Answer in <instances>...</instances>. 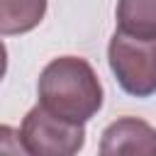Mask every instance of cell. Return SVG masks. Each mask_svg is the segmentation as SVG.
I'll return each mask as SVG.
<instances>
[{
    "label": "cell",
    "mask_w": 156,
    "mask_h": 156,
    "mask_svg": "<svg viewBox=\"0 0 156 156\" xmlns=\"http://www.w3.org/2000/svg\"><path fill=\"white\" fill-rule=\"evenodd\" d=\"M0 156H27L20 141V132L10 124H0Z\"/></svg>",
    "instance_id": "cell-7"
},
{
    "label": "cell",
    "mask_w": 156,
    "mask_h": 156,
    "mask_svg": "<svg viewBox=\"0 0 156 156\" xmlns=\"http://www.w3.org/2000/svg\"><path fill=\"white\" fill-rule=\"evenodd\" d=\"M20 141L27 156H78L85 146V127L34 105L20 124Z\"/></svg>",
    "instance_id": "cell-3"
},
{
    "label": "cell",
    "mask_w": 156,
    "mask_h": 156,
    "mask_svg": "<svg viewBox=\"0 0 156 156\" xmlns=\"http://www.w3.org/2000/svg\"><path fill=\"white\" fill-rule=\"evenodd\" d=\"M117 32L156 39V0H117Z\"/></svg>",
    "instance_id": "cell-6"
},
{
    "label": "cell",
    "mask_w": 156,
    "mask_h": 156,
    "mask_svg": "<svg viewBox=\"0 0 156 156\" xmlns=\"http://www.w3.org/2000/svg\"><path fill=\"white\" fill-rule=\"evenodd\" d=\"M102 85L95 68L80 56H58L39 76V105L56 117L85 124L102 107Z\"/></svg>",
    "instance_id": "cell-1"
},
{
    "label": "cell",
    "mask_w": 156,
    "mask_h": 156,
    "mask_svg": "<svg viewBox=\"0 0 156 156\" xmlns=\"http://www.w3.org/2000/svg\"><path fill=\"white\" fill-rule=\"evenodd\" d=\"M46 15V0H0V34H27Z\"/></svg>",
    "instance_id": "cell-5"
},
{
    "label": "cell",
    "mask_w": 156,
    "mask_h": 156,
    "mask_svg": "<svg viewBox=\"0 0 156 156\" xmlns=\"http://www.w3.org/2000/svg\"><path fill=\"white\" fill-rule=\"evenodd\" d=\"M107 61L127 95L151 98L156 93V39L115 32L107 44Z\"/></svg>",
    "instance_id": "cell-2"
},
{
    "label": "cell",
    "mask_w": 156,
    "mask_h": 156,
    "mask_svg": "<svg viewBox=\"0 0 156 156\" xmlns=\"http://www.w3.org/2000/svg\"><path fill=\"white\" fill-rule=\"evenodd\" d=\"M98 156H156V127L141 117H117L105 127Z\"/></svg>",
    "instance_id": "cell-4"
},
{
    "label": "cell",
    "mask_w": 156,
    "mask_h": 156,
    "mask_svg": "<svg viewBox=\"0 0 156 156\" xmlns=\"http://www.w3.org/2000/svg\"><path fill=\"white\" fill-rule=\"evenodd\" d=\"M7 73V49H5V41L0 39V80L5 78Z\"/></svg>",
    "instance_id": "cell-8"
}]
</instances>
